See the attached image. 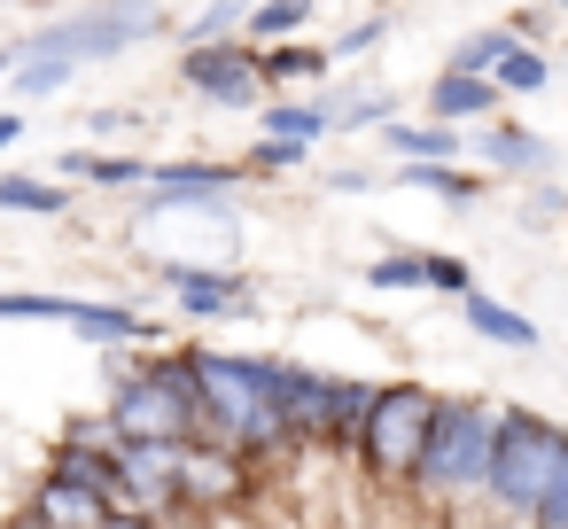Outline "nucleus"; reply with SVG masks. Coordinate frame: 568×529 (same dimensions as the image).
<instances>
[{"label":"nucleus","mask_w":568,"mask_h":529,"mask_svg":"<svg viewBox=\"0 0 568 529\" xmlns=\"http://www.w3.org/2000/svg\"><path fill=\"white\" fill-rule=\"evenodd\" d=\"M467 156H475L483 172H506V180H545V172H552V141L529 133V125H506V118L467 125Z\"/></svg>","instance_id":"11"},{"label":"nucleus","mask_w":568,"mask_h":529,"mask_svg":"<svg viewBox=\"0 0 568 529\" xmlns=\"http://www.w3.org/2000/svg\"><path fill=\"white\" fill-rule=\"evenodd\" d=\"M17 521H24V529H102L110 513H102V498H94V490H79V482H55V475H40V482L24 490Z\"/></svg>","instance_id":"13"},{"label":"nucleus","mask_w":568,"mask_h":529,"mask_svg":"<svg viewBox=\"0 0 568 529\" xmlns=\"http://www.w3.org/2000/svg\"><path fill=\"white\" fill-rule=\"evenodd\" d=\"M560 436H568V428H560L552 413H537V405H506V413H498V444H490L483 506H490L506 529L529 521V506H537V490H545V475H552Z\"/></svg>","instance_id":"5"},{"label":"nucleus","mask_w":568,"mask_h":529,"mask_svg":"<svg viewBox=\"0 0 568 529\" xmlns=\"http://www.w3.org/2000/svg\"><path fill=\"white\" fill-rule=\"evenodd\" d=\"M250 71H257L265 94H288V87H320L335 63H327V48H312V40H273V48H250Z\"/></svg>","instance_id":"14"},{"label":"nucleus","mask_w":568,"mask_h":529,"mask_svg":"<svg viewBox=\"0 0 568 529\" xmlns=\"http://www.w3.org/2000/svg\"><path fill=\"white\" fill-rule=\"evenodd\" d=\"M71 79H79V63H63V55H17L9 63V94L17 102H55Z\"/></svg>","instance_id":"24"},{"label":"nucleus","mask_w":568,"mask_h":529,"mask_svg":"<svg viewBox=\"0 0 568 529\" xmlns=\"http://www.w3.org/2000/svg\"><path fill=\"white\" fill-rule=\"evenodd\" d=\"M242 17H250V0H203V9L180 24V48H219V40H242Z\"/></svg>","instance_id":"26"},{"label":"nucleus","mask_w":568,"mask_h":529,"mask_svg":"<svg viewBox=\"0 0 568 529\" xmlns=\"http://www.w3.org/2000/svg\"><path fill=\"white\" fill-rule=\"evenodd\" d=\"M118 444H195V366L187 343H156L141 366H110V405H102Z\"/></svg>","instance_id":"1"},{"label":"nucleus","mask_w":568,"mask_h":529,"mask_svg":"<svg viewBox=\"0 0 568 529\" xmlns=\"http://www.w3.org/2000/svg\"><path fill=\"white\" fill-rule=\"evenodd\" d=\"M71 296L63 288H0V327H63Z\"/></svg>","instance_id":"25"},{"label":"nucleus","mask_w":568,"mask_h":529,"mask_svg":"<svg viewBox=\"0 0 568 529\" xmlns=\"http://www.w3.org/2000/svg\"><path fill=\"white\" fill-rule=\"evenodd\" d=\"M24 133H32V125H24V110H0V156H9Z\"/></svg>","instance_id":"37"},{"label":"nucleus","mask_w":568,"mask_h":529,"mask_svg":"<svg viewBox=\"0 0 568 529\" xmlns=\"http://www.w3.org/2000/svg\"><path fill=\"white\" fill-rule=\"evenodd\" d=\"M9 63H17V55H9V48H0V79H9Z\"/></svg>","instance_id":"39"},{"label":"nucleus","mask_w":568,"mask_h":529,"mask_svg":"<svg viewBox=\"0 0 568 529\" xmlns=\"http://www.w3.org/2000/svg\"><path fill=\"white\" fill-rule=\"evenodd\" d=\"M71 187H55V180H40V172H0V211L9 218H71Z\"/></svg>","instance_id":"20"},{"label":"nucleus","mask_w":568,"mask_h":529,"mask_svg":"<svg viewBox=\"0 0 568 529\" xmlns=\"http://www.w3.org/2000/svg\"><path fill=\"white\" fill-rule=\"evenodd\" d=\"M382 133V149L397 156V164H459V133L452 125H405V118H389V125H374Z\"/></svg>","instance_id":"17"},{"label":"nucleus","mask_w":568,"mask_h":529,"mask_svg":"<svg viewBox=\"0 0 568 529\" xmlns=\"http://www.w3.org/2000/svg\"><path fill=\"white\" fill-rule=\"evenodd\" d=\"M374 397H382V382H351V374H343V389H335V451H343V459H351V444H358Z\"/></svg>","instance_id":"27"},{"label":"nucleus","mask_w":568,"mask_h":529,"mask_svg":"<svg viewBox=\"0 0 568 529\" xmlns=\"http://www.w3.org/2000/svg\"><path fill=\"white\" fill-rule=\"evenodd\" d=\"M436 405H444V389H428V382H382V397H374V413H366V428L351 444V459H358V475L374 490H405L413 482L420 444L436 428Z\"/></svg>","instance_id":"4"},{"label":"nucleus","mask_w":568,"mask_h":529,"mask_svg":"<svg viewBox=\"0 0 568 529\" xmlns=\"http://www.w3.org/2000/svg\"><path fill=\"white\" fill-rule=\"evenodd\" d=\"M389 24H397L389 9H374V17H358L351 32H335V48H327V63H358V55H374V48L389 40Z\"/></svg>","instance_id":"31"},{"label":"nucleus","mask_w":568,"mask_h":529,"mask_svg":"<svg viewBox=\"0 0 568 529\" xmlns=\"http://www.w3.org/2000/svg\"><path fill=\"white\" fill-rule=\"evenodd\" d=\"M335 389L343 374H320L304 358H257V397L281 420L288 451H335Z\"/></svg>","instance_id":"6"},{"label":"nucleus","mask_w":568,"mask_h":529,"mask_svg":"<svg viewBox=\"0 0 568 529\" xmlns=\"http://www.w3.org/2000/svg\"><path fill=\"white\" fill-rule=\"evenodd\" d=\"M506 48H514V32H506V24H490V32H467V40L452 48V71H475V79H490Z\"/></svg>","instance_id":"30"},{"label":"nucleus","mask_w":568,"mask_h":529,"mask_svg":"<svg viewBox=\"0 0 568 529\" xmlns=\"http://www.w3.org/2000/svg\"><path fill=\"white\" fill-rule=\"evenodd\" d=\"M180 513H234V506H250L257 498V467L242 459V451H226V444H180Z\"/></svg>","instance_id":"8"},{"label":"nucleus","mask_w":568,"mask_h":529,"mask_svg":"<svg viewBox=\"0 0 568 529\" xmlns=\"http://www.w3.org/2000/svg\"><path fill=\"white\" fill-rule=\"evenodd\" d=\"M327 187H335V195H374V172H358V164H335V172H327Z\"/></svg>","instance_id":"36"},{"label":"nucleus","mask_w":568,"mask_h":529,"mask_svg":"<svg viewBox=\"0 0 568 529\" xmlns=\"http://www.w3.org/2000/svg\"><path fill=\"white\" fill-rule=\"evenodd\" d=\"M180 87L187 94H203L211 110H257L265 102V87H257V71H250V48L242 40H219V48H180Z\"/></svg>","instance_id":"9"},{"label":"nucleus","mask_w":568,"mask_h":529,"mask_svg":"<svg viewBox=\"0 0 568 529\" xmlns=\"http://www.w3.org/2000/svg\"><path fill=\"white\" fill-rule=\"evenodd\" d=\"M164 32V9L156 0H87V9H71V17H55V24H40V32H24L9 55H63V63H118V55H133V48H149Z\"/></svg>","instance_id":"3"},{"label":"nucleus","mask_w":568,"mask_h":529,"mask_svg":"<svg viewBox=\"0 0 568 529\" xmlns=\"http://www.w3.org/2000/svg\"><path fill=\"white\" fill-rule=\"evenodd\" d=\"M133 125H141V110H87V141H118Z\"/></svg>","instance_id":"34"},{"label":"nucleus","mask_w":568,"mask_h":529,"mask_svg":"<svg viewBox=\"0 0 568 529\" xmlns=\"http://www.w3.org/2000/svg\"><path fill=\"white\" fill-rule=\"evenodd\" d=\"M498 110H506V94H498L490 79H475V71H452V63H444V71L428 79V125H452V133H459V125H490Z\"/></svg>","instance_id":"12"},{"label":"nucleus","mask_w":568,"mask_h":529,"mask_svg":"<svg viewBox=\"0 0 568 529\" xmlns=\"http://www.w3.org/2000/svg\"><path fill=\"white\" fill-rule=\"evenodd\" d=\"M156 281L172 288V312L195 319V327H219V319H250V312H257V288H250V273H234V265L156 257Z\"/></svg>","instance_id":"7"},{"label":"nucleus","mask_w":568,"mask_h":529,"mask_svg":"<svg viewBox=\"0 0 568 529\" xmlns=\"http://www.w3.org/2000/svg\"><path fill=\"white\" fill-rule=\"evenodd\" d=\"M521 529H568V436H560L552 475H545V490H537V506H529V521H521Z\"/></svg>","instance_id":"28"},{"label":"nucleus","mask_w":568,"mask_h":529,"mask_svg":"<svg viewBox=\"0 0 568 529\" xmlns=\"http://www.w3.org/2000/svg\"><path fill=\"white\" fill-rule=\"evenodd\" d=\"M257 133H265V141H296V149H320V141H327V110H320V102H288V94H265V102H257Z\"/></svg>","instance_id":"19"},{"label":"nucleus","mask_w":568,"mask_h":529,"mask_svg":"<svg viewBox=\"0 0 568 529\" xmlns=\"http://www.w3.org/2000/svg\"><path fill=\"white\" fill-rule=\"evenodd\" d=\"M490 87H498L506 102H521V94H545V87H552V63H545V48H529V40H514V48L498 55V71H490Z\"/></svg>","instance_id":"23"},{"label":"nucleus","mask_w":568,"mask_h":529,"mask_svg":"<svg viewBox=\"0 0 568 529\" xmlns=\"http://www.w3.org/2000/svg\"><path fill=\"white\" fill-rule=\"evenodd\" d=\"M397 187H420L444 211H475L490 195V172H475V164H397Z\"/></svg>","instance_id":"15"},{"label":"nucleus","mask_w":568,"mask_h":529,"mask_svg":"<svg viewBox=\"0 0 568 529\" xmlns=\"http://www.w3.org/2000/svg\"><path fill=\"white\" fill-rule=\"evenodd\" d=\"M63 180H87V187H149V156H110V149H63L55 156Z\"/></svg>","instance_id":"18"},{"label":"nucleus","mask_w":568,"mask_h":529,"mask_svg":"<svg viewBox=\"0 0 568 529\" xmlns=\"http://www.w3.org/2000/svg\"><path fill=\"white\" fill-rule=\"evenodd\" d=\"M327 133H366V125H389L397 118V94L389 87H351V94H327Z\"/></svg>","instance_id":"22"},{"label":"nucleus","mask_w":568,"mask_h":529,"mask_svg":"<svg viewBox=\"0 0 568 529\" xmlns=\"http://www.w3.org/2000/svg\"><path fill=\"white\" fill-rule=\"evenodd\" d=\"M420 288H436V296L459 304V296L475 288V265H467L459 250H420Z\"/></svg>","instance_id":"29"},{"label":"nucleus","mask_w":568,"mask_h":529,"mask_svg":"<svg viewBox=\"0 0 568 529\" xmlns=\"http://www.w3.org/2000/svg\"><path fill=\"white\" fill-rule=\"evenodd\" d=\"M498 413L490 397H444L436 405V428L420 444V467L405 482V498L420 513H459L467 498H483V475H490V444H498Z\"/></svg>","instance_id":"2"},{"label":"nucleus","mask_w":568,"mask_h":529,"mask_svg":"<svg viewBox=\"0 0 568 529\" xmlns=\"http://www.w3.org/2000/svg\"><path fill=\"white\" fill-rule=\"evenodd\" d=\"M459 319H467L483 343H498V350H537V319L514 312V304H498V296H483V288L459 296Z\"/></svg>","instance_id":"16"},{"label":"nucleus","mask_w":568,"mask_h":529,"mask_svg":"<svg viewBox=\"0 0 568 529\" xmlns=\"http://www.w3.org/2000/svg\"><path fill=\"white\" fill-rule=\"evenodd\" d=\"M366 288H420V250H382L374 265H366Z\"/></svg>","instance_id":"32"},{"label":"nucleus","mask_w":568,"mask_h":529,"mask_svg":"<svg viewBox=\"0 0 568 529\" xmlns=\"http://www.w3.org/2000/svg\"><path fill=\"white\" fill-rule=\"evenodd\" d=\"M79 343H94V350H156L164 343V327L149 319V312H133V304H118V296H71V319H63Z\"/></svg>","instance_id":"10"},{"label":"nucleus","mask_w":568,"mask_h":529,"mask_svg":"<svg viewBox=\"0 0 568 529\" xmlns=\"http://www.w3.org/2000/svg\"><path fill=\"white\" fill-rule=\"evenodd\" d=\"M304 24H312V0H250V17H242V48L304 40Z\"/></svg>","instance_id":"21"},{"label":"nucleus","mask_w":568,"mask_h":529,"mask_svg":"<svg viewBox=\"0 0 568 529\" xmlns=\"http://www.w3.org/2000/svg\"><path fill=\"white\" fill-rule=\"evenodd\" d=\"M102 529H164V521H149V513H110Z\"/></svg>","instance_id":"38"},{"label":"nucleus","mask_w":568,"mask_h":529,"mask_svg":"<svg viewBox=\"0 0 568 529\" xmlns=\"http://www.w3.org/2000/svg\"><path fill=\"white\" fill-rule=\"evenodd\" d=\"M521 218H529V226H552V218H568V195H560V187H529Z\"/></svg>","instance_id":"35"},{"label":"nucleus","mask_w":568,"mask_h":529,"mask_svg":"<svg viewBox=\"0 0 568 529\" xmlns=\"http://www.w3.org/2000/svg\"><path fill=\"white\" fill-rule=\"evenodd\" d=\"M304 156H312V149H296V141H265V133H257V149L242 156V172H250V180H273V172H296Z\"/></svg>","instance_id":"33"}]
</instances>
